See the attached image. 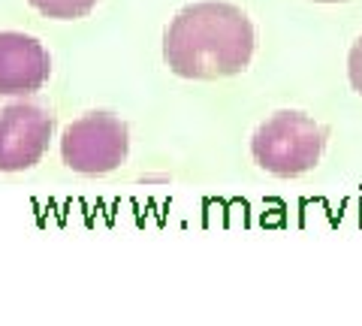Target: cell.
I'll use <instances>...</instances> for the list:
<instances>
[{
    "mask_svg": "<svg viewBox=\"0 0 362 326\" xmlns=\"http://www.w3.org/2000/svg\"><path fill=\"white\" fill-rule=\"evenodd\" d=\"M166 66L181 78L239 76L254 58V25L239 6L221 0L190 4L163 33Z\"/></svg>",
    "mask_w": 362,
    "mask_h": 326,
    "instance_id": "1",
    "label": "cell"
},
{
    "mask_svg": "<svg viewBox=\"0 0 362 326\" xmlns=\"http://www.w3.org/2000/svg\"><path fill=\"white\" fill-rule=\"evenodd\" d=\"M326 130L305 112H275L257 127L251 139L254 161L278 178H296L311 173L323 157Z\"/></svg>",
    "mask_w": 362,
    "mask_h": 326,
    "instance_id": "2",
    "label": "cell"
},
{
    "mask_svg": "<svg viewBox=\"0 0 362 326\" xmlns=\"http://www.w3.org/2000/svg\"><path fill=\"white\" fill-rule=\"evenodd\" d=\"M130 130L112 112H88L66 124L61 139V157L73 173L106 175L127 161Z\"/></svg>",
    "mask_w": 362,
    "mask_h": 326,
    "instance_id": "3",
    "label": "cell"
},
{
    "mask_svg": "<svg viewBox=\"0 0 362 326\" xmlns=\"http://www.w3.org/2000/svg\"><path fill=\"white\" fill-rule=\"evenodd\" d=\"M54 121L42 106L13 103L0 109V173H21L40 163Z\"/></svg>",
    "mask_w": 362,
    "mask_h": 326,
    "instance_id": "4",
    "label": "cell"
},
{
    "mask_svg": "<svg viewBox=\"0 0 362 326\" xmlns=\"http://www.w3.org/2000/svg\"><path fill=\"white\" fill-rule=\"evenodd\" d=\"M52 58L40 40L18 30H0V94L25 97L49 82Z\"/></svg>",
    "mask_w": 362,
    "mask_h": 326,
    "instance_id": "5",
    "label": "cell"
},
{
    "mask_svg": "<svg viewBox=\"0 0 362 326\" xmlns=\"http://www.w3.org/2000/svg\"><path fill=\"white\" fill-rule=\"evenodd\" d=\"M28 4L49 18H82L97 6V0H28Z\"/></svg>",
    "mask_w": 362,
    "mask_h": 326,
    "instance_id": "6",
    "label": "cell"
},
{
    "mask_svg": "<svg viewBox=\"0 0 362 326\" xmlns=\"http://www.w3.org/2000/svg\"><path fill=\"white\" fill-rule=\"evenodd\" d=\"M347 73H350V85H354V91L362 94V37L354 42V49H350Z\"/></svg>",
    "mask_w": 362,
    "mask_h": 326,
    "instance_id": "7",
    "label": "cell"
},
{
    "mask_svg": "<svg viewBox=\"0 0 362 326\" xmlns=\"http://www.w3.org/2000/svg\"><path fill=\"white\" fill-rule=\"evenodd\" d=\"M314 4H341V0H314Z\"/></svg>",
    "mask_w": 362,
    "mask_h": 326,
    "instance_id": "8",
    "label": "cell"
}]
</instances>
